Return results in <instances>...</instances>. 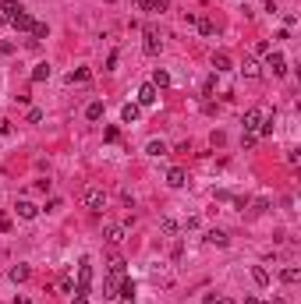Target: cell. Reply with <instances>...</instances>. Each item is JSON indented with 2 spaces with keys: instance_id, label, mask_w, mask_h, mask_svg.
<instances>
[{
  "instance_id": "6",
  "label": "cell",
  "mask_w": 301,
  "mask_h": 304,
  "mask_svg": "<svg viewBox=\"0 0 301 304\" xmlns=\"http://www.w3.org/2000/svg\"><path fill=\"white\" fill-rule=\"evenodd\" d=\"M142 50H145L149 57H156V53L163 50V39H160V35H156L153 28H149V32H145V43H142Z\"/></svg>"
},
{
  "instance_id": "1",
  "label": "cell",
  "mask_w": 301,
  "mask_h": 304,
  "mask_svg": "<svg viewBox=\"0 0 301 304\" xmlns=\"http://www.w3.org/2000/svg\"><path fill=\"white\" fill-rule=\"evenodd\" d=\"M82 205H85V209H92V212H99V209L106 205V191H103L99 184H89L85 191H82Z\"/></svg>"
},
{
  "instance_id": "26",
  "label": "cell",
  "mask_w": 301,
  "mask_h": 304,
  "mask_svg": "<svg viewBox=\"0 0 301 304\" xmlns=\"http://www.w3.org/2000/svg\"><path fill=\"white\" fill-rule=\"evenodd\" d=\"M160 230H163L167 237H174V234H177V223H174L170 216H163V219H160Z\"/></svg>"
},
{
  "instance_id": "15",
  "label": "cell",
  "mask_w": 301,
  "mask_h": 304,
  "mask_svg": "<svg viewBox=\"0 0 301 304\" xmlns=\"http://www.w3.org/2000/svg\"><path fill=\"white\" fill-rule=\"evenodd\" d=\"M213 71H216V74L231 71V57H227V53H213Z\"/></svg>"
},
{
  "instance_id": "5",
  "label": "cell",
  "mask_w": 301,
  "mask_h": 304,
  "mask_svg": "<svg viewBox=\"0 0 301 304\" xmlns=\"http://www.w3.org/2000/svg\"><path fill=\"white\" fill-rule=\"evenodd\" d=\"M103 237H106V244H114V248L124 244V226L121 223H106L103 226Z\"/></svg>"
},
{
  "instance_id": "21",
  "label": "cell",
  "mask_w": 301,
  "mask_h": 304,
  "mask_svg": "<svg viewBox=\"0 0 301 304\" xmlns=\"http://www.w3.org/2000/svg\"><path fill=\"white\" fill-rule=\"evenodd\" d=\"M50 78V64H35L32 67V82H46Z\"/></svg>"
},
{
  "instance_id": "34",
  "label": "cell",
  "mask_w": 301,
  "mask_h": 304,
  "mask_svg": "<svg viewBox=\"0 0 301 304\" xmlns=\"http://www.w3.org/2000/svg\"><path fill=\"white\" fill-rule=\"evenodd\" d=\"M245 304H262V301L259 297H245Z\"/></svg>"
},
{
  "instance_id": "27",
  "label": "cell",
  "mask_w": 301,
  "mask_h": 304,
  "mask_svg": "<svg viewBox=\"0 0 301 304\" xmlns=\"http://www.w3.org/2000/svg\"><path fill=\"white\" fill-rule=\"evenodd\" d=\"M11 280H14V283H25V280H28V265H14V269H11Z\"/></svg>"
},
{
  "instance_id": "16",
  "label": "cell",
  "mask_w": 301,
  "mask_h": 304,
  "mask_svg": "<svg viewBox=\"0 0 301 304\" xmlns=\"http://www.w3.org/2000/svg\"><path fill=\"white\" fill-rule=\"evenodd\" d=\"M103 113H106V106H103V103H99V99H96V103H89V106H85V117H89V121H103Z\"/></svg>"
},
{
  "instance_id": "32",
  "label": "cell",
  "mask_w": 301,
  "mask_h": 304,
  "mask_svg": "<svg viewBox=\"0 0 301 304\" xmlns=\"http://www.w3.org/2000/svg\"><path fill=\"white\" fill-rule=\"evenodd\" d=\"M43 121V110H28V124H39Z\"/></svg>"
},
{
  "instance_id": "18",
  "label": "cell",
  "mask_w": 301,
  "mask_h": 304,
  "mask_svg": "<svg viewBox=\"0 0 301 304\" xmlns=\"http://www.w3.org/2000/svg\"><path fill=\"white\" fill-rule=\"evenodd\" d=\"M206 241H209V244H216V248H227V241H231V237L223 234V230H209V234H206Z\"/></svg>"
},
{
  "instance_id": "4",
  "label": "cell",
  "mask_w": 301,
  "mask_h": 304,
  "mask_svg": "<svg viewBox=\"0 0 301 304\" xmlns=\"http://www.w3.org/2000/svg\"><path fill=\"white\" fill-rule=\"evenodd\" d=\"M262 121H266V113H262L259 106H252V110L245 113V121H241V124H245V131H255V135H259V128H262Z\"/></svg>"
},
{
  "instance_id": "29",
  "label": "cell",
  "mask_w": 301,
  "mask_h": 304,
  "mask_svg": "<svg viewBox=\"0 0 301 304\" xmlns=\"http://www.w3.org/2000/svg\"><path fill=\"white\" fill-rule=\"evenodd\" d=\"M195 25H199L202 35H213V21H209V18H202V21H195Z\"/></svg>"
},
{
  "instance_id": "31",
  "label": "cell",
  "mask_w": 301,
  "mask_h": 304,
  "mask_svg": "<svg viewBox=\"0 0 301 304\" xmlns=\"http://www.w3.org/2000/svg\"><path fill=\"white\" fill-rule=\"evenodd\" d=\"M266 209H270V202H266V198H259V202L252 205V212H255V216H262V212H266Z\"/></svg>"
},
{
  "instance_id": "25",
  "label": "cell",
  "mask_w": 301,
  "mask_h": 304,
  "mask_svg": "<svg viewBox=\"0 0 301 304\" xmlns=\"http://www.w3.org/2000/svg\"><path fill=\"white\" fill-rule=\"evenodd\" d=\"M89 78H92V71H89V67H78V71H71V74H67V82H89Z\"/></svg>"
},
{
  "instance_id": "7",
  "label": "cell",
  "mask_w": 301,
  "mask_h": 304,
  "mask_svg": "<svg viewBox=\"0 0 301 304\" xmlns=\"http://www.w3.org/2000/svg\"><path fill=\"white\" fill-rule=\"evenodd\" d=\"M14 212H18L21 219H35V216H39V205L28 202V198H21V202H14Z\"/></svg>"
},
{
  "instance_id": "13",
  "label": "cell",
  "mask_w": 301,
  "mask_h": 304,
  "mask_svg": "<svg viewBox=\"0 0 301 304\" xmlns=\"http://www.w3.org/2000/svg\"><path fill=\"white\" fill-rule=\"evenodd\" d=\"M184 180H188V173H184L181 166H170V170H167V184H170V187H181Z\"/></svg>"
},
{
  "instance_id": "9",
  "label": "cell",
  "mask_w": 301,
  "mask_h": 304,
  "mask_svg": "<svg viewBox=\"0 0 301 304\" xmlns=\"http://www.w3.org/2000/svg\"><path fill=\"white\" fill-rule=\"evenodd\" d=\"M156 99H160V89L156 85H142L138 89V106H153Z\"/></svg>"
},
{
  "instance_id": "37",
  "label": "cell",
  "mask_w": 301,
  "mask_h": 304,
  "mask_svg": "<svg viewBox=\"0 0 301 304\" xmlns=\"http://www.w3.org/2000/svg\"><path fill=\"white\" fill-rule=\"evenodd\" d=\"M4 21H7V18H4V14H0V25H4Z\"/></svg>"
},
{
  "instance_id": "10",
  "label": "cell",
  "mask_w": 301,
  "mask_h": 304,
  "mask_svg": "<svg viewBox=\"0 0 301 304\" xmlns=\"http://www.w3.org/2000/svg\"><path fill=\"white\" fill-rule=\"evenodd\" d=\"M121 280H124V276L110 273V276H106V283H103V297H117V290H121Z\"/></svg>"
},
{
  "instance_id": "17",
  "label": "cell",
  "mask_w": 301,
  "mask_h": 304,
  "mask_svg": "<svg viewBox=\"0 0 301 304\" xmlns=\"http://www.w3.org/2000/svg\"><path fill=\"white\" fill-rule=\"evenodd\" d=\"M121 117H124V124H135L138 121V103H124L121 106Z\"/></svg>"
},
{
  "instance_id": "11",
  "label": "cell",
  "mask_w": 301,
  "mask_h": 304,
  "mask_svg": "<svg viewBox=\"0 0 301 304\" xmlns=\"http://www.w3.org/2000/svg\"><path fill=\"white\" fill-rule=\"evenodd\" d=\"M241 71H245V78H262V67H259V60H255V57H245Z\"/></svg>"
},
{
  "instance_id": "33",
  "label": "cell",
  "mask_w": 301,
  "mask_h": 304,
  "mask_svg": "<svg viewBox=\"0 0 301 304\" xmlns=\"http://www.w3.org/2000/svg\"><path fill=\"white\" fill-rule=\"evenodd\" d=\"M60 205H64V202H60V198H50V202H46V212H57V209H60Z\"/></svg>"
},
{
  "instance_id": "14",
  "label": "cell",
  "mask_w": 301,
  "mask_h": 304,
  "mask_svg": "<svg viewBox=\"0 0 301 304\" xmlns=\"http://www.w3.org/2000/svg\"><path fill=\"white\" fill-rule=\"evenodd\" d=\"M18 11H25V7H21V4H18V0H4V4H0V14H4V18H7V21H11V18H14V14H18Z\"/></svg>"
},
{
  "instance_id": "36",
  "label": "cell",
  "mask_w": 301,
  "mask_h": 304,
  "mask_svg": "<svg viewBox=\"0 0 301 304\" xmlns=\"http://www.w3.org/2000/svg\"><path fill=\"white\" fill-rule=\"evenodd\" d=\"M270 304H287V301H284V297H277V301H270Z\"/></svg>"
},
{
  "instance_id": "23",
  "label": "cell",
  "mask_w": 301,
  "mask_h": 304,
  "mask_svg": "<svg viewBox=\"0 0 301 304\" xmlns=\"http://www.w3.org/2000/svg\"><path fill=\"white\" fill-rule=\"evenodd\" d=\"M145 152H149V156H167V142H156L153 138V142L145 145Z\"/></svg>"
},
{
  "instance_id": "8",
  "label": "cell",
  "mask_w": 301,
  "mask_h": 304,
  "mask_svg": "<svg viewBox=\"0 0 301 304\" xmlns=\"http://www.w3.org/2000/svg\"><path fill=\"white\" fill-rule=\"evenodd\" d=\"M11 25H14V32H32V25H35V18H32L28 11H18V14L11 18Z\"/></svg>"
},
{
  "instance_id": "20",
  "label": "cell",
  "mask_w": 301,
  "mask_h": 304,
  "mask_svg": "<svg viewBox=\"0 0 301 304\" xmlns=\"http://www.w3.org/2000/svg\"><path fill=\"white\" fill-rule=\"evenodd\" d=\"M138 4H142L145 11H167V7H170V0H138Z\"/></svg>"
},
{
  "instance_id": "22",
  "label": "cell",
  "mask_w": 301,
  "mask_h": 304,
  "mask_svg": "<svg viewBox=\"0 0 301 304\" xmlns=\"http://www.w3.org/2000/svg\"><path fill=\"white\" fill-rule=\"evenodd\" d=\"M32 35H35L32 43H39V39H46V35H50V25H46V21H35V25H32Z\"/></svg>"
},
{
  "instance_id": "24",
  "label": "cell",
  "mask_w": 301,
  "mask_h": 304,
  "mask_svg": "<svg viewBox=\"0 0 301 304\" xmlns=\"http://www.w3.org/2000/svg\"><path fill=\"white\" fill-rule=\"evenodd\" d=\"M149 85H156V89H167V85H170V74L156 67V74H153V82H149Z\"/></svg>"
},
{
  "instance_id": "2",
  "label": "cell",
  "mask_w": 301,
  "mask_h": 304,
  "mask_svg": "<svg viewBox=\"0 0 301 304\" xmlns=\"http://www.w3.org/2000/svg\"><path fill=\"white\" fill-rule=\"evenodd\" d=\"M89 287H92V265L82 258V265H78V287H74V297H89Z\"/></svg>"
},
{
  "instance_id": "35",
  "label": "cell",
  "mask_w": 301,
  "mask_h": 304,
  "mask_svg": "<svg viewBox=\"0 0 301 304\" xmlns=\"http://www.w3.org/2000/svg\"><path fill=\"white\" fill-rule=\"evenodd\" d=\"M74 304H89V297H74Z\"/></svg>"
},
{
  "instance_id": "19",
  "label": "cell",
  "mask_w": 301,
  "mask_h": 304,
  "mask_svg": "<svg viewBox=\"0 0 301 304\" xmlns=\"http://www.w3.org/2000/svg\"><path fill=\"white\" fill-rule=\"evenodd\" d=\"M252 280H255V287H270V273L262 269V265H255V269H252Z\"/></svg>"
},
{
  "instance_id": "30",
  "label": "cell",
  "mask_w": 301,
  "mask_h": 304,
  "mask_svg": "<svg viewBox=\"0 0 301 304\" xmlns=\"http://www.w3.org/2000/svg\"><path fill=\"white\" fill-rule=\"evenodd\" d=\"M241 142H245V149H252V145L259 142V135H255V131H245V135H241Z\"/></svg>"
},
{
  "instance_id": "12",
  "label": "cell",
  "mask_w": 301,
  "mask_h": 304,
  "mask_svg": "<svg viewBox=\"0 0 301 304\" xmlns=\"http://www.w3.org/2000/svg\"><path fill=\"white\" fill-rule=\"evenodd\" d=\"M280 280L287 287H294V283H301V269H298V265H287V269H280Z\"/></svg>"
},
{
  "instance_id": "3",
  "label": "cell",
  "mask_w": 301,
  "mask_h": 304,
  "mask_svg": "<svg viewBox=\"0 0 301 304\" xmlns=\"http://www.w3.org/2000/svg\"><path fill=\"white\" fill-rule=\"evenodd\" d=\"M266 67L277 74V78H284V74H287V57L277 53V50H270V53H266Z\"/></svg>"
},
{
  "instance_id": "28",
  "label": "cell",
  "mask_w": 301,
  "mask_h": 304,
  "mask_svg": "<svg viewBox=\"0 0 301 304\" xmlns=\"http://www.w3.org/2000/svg\"><path fill=\"white\" fill-rule=\"evenodd\" d=\"M202 304H234V297H227V294H209Z\"/></svg>"
}]
</instances>
